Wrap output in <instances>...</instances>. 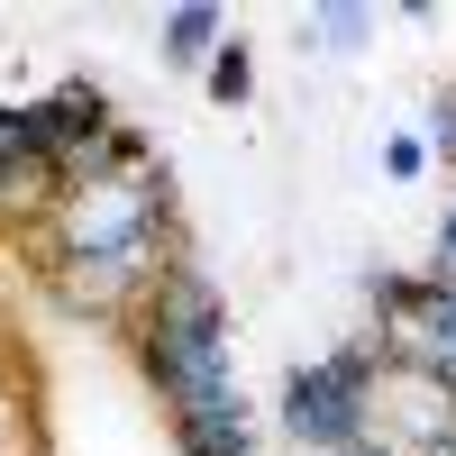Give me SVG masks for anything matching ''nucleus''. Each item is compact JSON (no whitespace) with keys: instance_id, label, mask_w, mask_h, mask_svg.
I'll return each mask as SVG.
<instances>
[{"instance_id":"nucleus-5","label":"nucleus","mask_w":456,"mask_h":456,"mask_svg":"<svg viewBox=\"0 0 456 456\" xmlns=\"http://www.w3.org/2000/svg\"><path fill=\"white\" fill-rule=\"evenodd\" d=\"M210 92L219 101H247V46H219L210 55Z\"/></svg>"},{"instance_id":"nucleus-6","label":"nucleus","mask_w":456,"mask_h":456,"mask_svg":"<svg viewBox=\"0 0 456 456\" xmlns=\"http://www.w3.org/2000/svg\"><path fill=\"white\" fill-rule=\"evenodd\" d=\"M311 28H320V46H356V28H365V10H320Z\"/></svg>"},{"instance_id":"nucleus-2","label":"nucleus","mask_w":456,"mask_h":456,"mask_svg":"<svg viewBox=\"0 0 456 456\" xmlns=\"http://www.w3.org/2000/svg\"><path fill=\"white\" fill-rule=\"evenodd\" d=\"M283 429L301 438V456L356 447V438H365V356H329V365H301L292 384H283Z\"/></svg>"},{"instance_id":"nucleus-3","label":"nucleus","mask_w":456,"mask_h":456,"mask_svg":"<svg viewBox=\"0 0 456 456\" xmlns=\"http://www.w3.org/2000/svg\"><path fill=\"white\" fill-rule=\"evenodd\" d=\"M384 301H393V311L411 320V329H420V356H429V374H438V384L456 393V283H384Z\"/></svg>"},{"instance_id":"nucleus-4","label":"nucleus","mask_w":456,"mask_h":456,"mask_svg":"<svg viewBox=\"0 0 456 456\" xmlns=\"http://www.w3.org/2000/svg\"><path fill=\"white\" fill-rule=\"evenodd\" d=\"M210 37H219V10H174V19H165V55H174V64H201Z\"/></svg>"},{"instance_id":"nucleus-1","label":"nucleus","mask_w":456,"mask_h":456,"mask_svg":"<svg viewBox=\"0 0 456 456\" xmlns=\"http://www.w3.org/2000/svg\"><path fill=\"white\" fill-rule=\"evenodd\" d=\"M156 374L183 411V456H247V420L228 393V338H219V301L210 283L174 274L165 311H156Z\"/></svg>"},{"instance_id":"nucleus-7","label":"nucleus","mask_w":456,"mask_h":456,"mask_svg":"<svg viewBox=\"0 0 456 456\" xmlns=\"http://www.w3.org/2000/svg\"><path fill=\"white\" fill-rule=\"evenodd\" d=\"M438 247H447V283H456V210H447V228H438Z\"/></svg>"}]
</instances>
